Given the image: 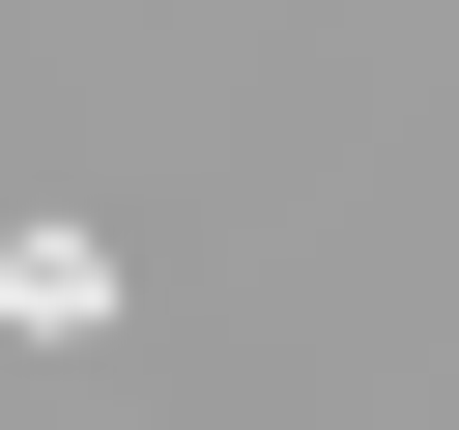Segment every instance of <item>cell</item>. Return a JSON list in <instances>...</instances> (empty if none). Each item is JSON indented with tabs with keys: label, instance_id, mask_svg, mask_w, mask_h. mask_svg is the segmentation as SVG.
Listing matches in <instances>:
<instances>
[{
	"label": "cell",
	"instance_id": "1",
	"mask_svg": "<svg viewBox=\"0 0 459 430\" xmlns=\"http://www.w3.org/2000/svg\"><path fill=\"white\" fill-rule=\"evenodd\" d=\"M0 344H115V229H0Z\"/></svg>",
	"mask_w": 459,
	"mask_h": 430
}]
</instances>
